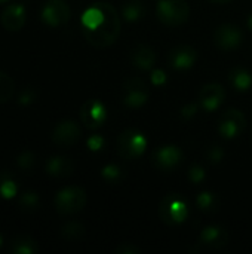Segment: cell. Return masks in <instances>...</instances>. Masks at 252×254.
Masks as SVG:
<instances>
[{
	"mask_svg": "<svg viewBox=\"0 0 252 254\" xmlns=\"http://www.w3.org/2000/svg\"><path fill=\"white\" fill-rule=\"evenodd\" d=\"M82 28L92 46L107 48L120 34V16L110 3H94L82 15Z\"/></svg>",
	"mask_w": 252,
	"mask_h": 254,
	"instance_id": "1",
	"label": "cell"
},
{
	"mask_svg": "<svg viewBox=\"0 0 252 254\" xmlns=\"http://www.w3.org/2000/svg\"><path fill=\"white\" fill-rule=\"evenodd\" d=\"M159 21L169 27H177L189 19L190 7L184 0H160L156 7Z\"/></svg>",
	"mask_w": 252,
	"mask_h": 254,
	"instance_id": "2",
	"label": "cell"
},
{
	"mask_svg": "<svg viewBox=\"0 0 252 254\" xmlns=\"http://www.w3.org/2000/svg\"><path fill=\"white\" fill-rule=\"evenodd\" d=\"M86 205V192L77 186H68L58 192L55 198L56 211L62 216H71L82 211Z\"/></svg>",
	"mask_w": 252,
	"mask_h": 254,
	"instance_id": "3",
	"label": "cell"
},
{
	"mask_svg": "<svg viewBox=\"0 0 252 254\" xmlns=\"http://www.w3.org/2000/svg\"><path fill=\"white\" fill-rule=\"evenodd\" d=\"M159 217L171 226H177L186 222L189 217V207L186 201L178 195H168L159 205Z\"/></svg>",
	"mask_w": 252,
	"mask_h": 254,
	"instance_id": "4",
	"label": "cell"
},
{
	"mask_svg": "<svg viewBox=\"0 0 252 254\" xmlns=\"http://www.w3.org/2000/svg\"><path fill=\"white\" fill-rule=\"evenodd\" d=\"M147 147L146 135L137 129H126L117 138V152L125 159L140 158Z\"/></svg>",
	"mask_w": 252,
	"mask_h": 254,
	"instance_id": "5",
	"label": "cell"
},
{
	"mask_svg": "<svg viewBox=\"0 0 252 254\" xmlns=\"http://www.w3.org/2000/svg\"><path fill=\"white\" fill-rule=\"evenodd\" d=\"M245 127H247L245 115L238 109H227L226 112L221 113L217 122V129L220 135L229 140L239 137L245 131Z\"/></svg>",
	"mask_w": 252,
	"mask_h": 254,
	"instance_id": "6",
	"label": "cell"
},
{
	"mask_svg": "<svg viewBox=\"0 0 252 254\" xmlns=\"http://www.w3.org/2000/svg\"><path fill=\"white\" fill-rule=\"evenodd\" d=\"M149 98V89L143 79L131 77L122 85V101L131 109H138L146 104Z\"/></svg>",
	"mask_w": 252,
	"mask_h": 254,
	"instance_id": "7",
	"label": "cell"
},
{
	"mask_svg": "<svg viewBox=\"0 0 252 254\" xmlns=\"http://www.w3.org/2000/svg\"><path fill=\"white\" fill-rule=\"evenodd\" d=\"M108 118L107 109L102 101L92 98L82 104L80 107V121L89 129L101 128Z\"/></svg>",
	"mask_w": 252,
	"mask_h": 254,
	"instance_id": "8",
	"label": "cell"
},
{
	"mask_svg": "<svg viewBox=\"0 0 252 254\" xmlns=\"http://www.w3.org/2000/svg\"><path fill=\"white\" fill-rule=\"evenodd\" d=\"M71 9L65 0H48L42 9V21L49 27H61L70 21Z\"/></svg>",
	"mask_w": 252,
	"mask_h": 254,
	"instance_id": "9",
	"label": "cell"
},
{
	"mask_svg": "<svg viewBox=\"0 0 252 254\" xmlns=\"http://www.w3.org/2000/svg\"><path fill=\"white\" fill-rule=\"evenodd\" d=\"M82 137V129L79 127L77 122L67 119V121H61L52 131V141L58 146V147H71L74 146Z\"/></svg>",
	"mask_w": 252,
	"mask_h": 254,
	"instance_id": "10",
	"label": "cell"
},
{
	"mask_svg": "<svg viewBox=\"0 0 252 254\" xmlns=\"http://www.w3.org/2000/svg\"><path fill=\"white\" fill-rule=\"evenodd\" d=\"M242 39H244L242 31L239 30V27L233 24H223L214 33V43L221 51H233L239 48Z\"/></svg>",
	"mask_w": 252,
	"mask_h": 254,
	"instance_id": "11",
	"label": "cell"
},
{
	"mask_svg": "<svg viewBox=\"0 0 252 254\" xmlns=\"http://www.w3.org/2000/svg\"><path fill=\"white\" fill-rule=\"evenodd\" d=\"M183 161V152L174 146H162L153 153V165L160 171H172L175 170Z\"/></svg>",
	"mask_w": 252,
	"mask_h": 254,
	"instance_id": "12",
	"label": "cell"
},
{
	"mask_svg": "<svg viewBox=\"0 0 252 254\" xmlns=\"http://www.w3.org/2000/svg\"><path fill=\"white\" fill-rule=\"evenodd\" d=\"M198 60L196 49L189 45H178L169 51L168 63L174 70H189Z\"/></svg>",
	"mask_w": 252,
	"mask_h": 254,
	"instance_id": "13",
	"label": "cell"
},
{
	"mask_svg": "<svg viewBox=\"0 0 252 254\" xmlns=\"http://www.w3.org/2000/svg\"><path fill=\"white\" fill-rule=\"evenodd\" d=\"M226 98V89L220 83H208L201 89L199 104L206 112L217 110Z\"/></svg>",
	"mask_w": 252,
	"mask_h": 254,
	"instance_id": "14",
	"label": "cell"
},
{
	"mask_svg": "<svg viewBox=\"0 0 252 254\" xmlns=\"http://www.w3.org/2000/svg\"><path fill=\"white\" fill-rule=\"evenodd\" d=\"M25 19H27V10L19 3L9 4L1 12V25L9 31L21 30L25 24Z\"/></svg>",
	"mask_w": 252,
	"mask_h": 254,
	"instance_id": "15",
	"label": "cell"
},
{
	"mask_svg": "<svg viewBox=\"0 0 252 254\" xmlns=\"http://www.w3.org/2000/svg\"><path fill=\"white\" fill-rule=\"evenodd\" d=\"M131 61L138 70H150L156 63V52L151 46L140 43L131 51Z\"/></svg>",
	"mask_w": 252,
	"mask_h": 254,
	"instance_id": "16",
	"label": "cell"
},
{
	"mask_svg": "<svg viewBox=\"0 0 252 254\" xmlns=\"http://www.w3.org/2000/svg\"><path fill=\"white\" fill-rule=\"evenodd\" d=\"M199 241L201 244L209 249H221L229 243V234L226 229L212 225V226H206L205 229H202Z\"/></svg>",
	"mask_w": 252,
	"mask_h": 254,
	"instance_id": "17",
	"label": "cell"
},
{
	"mask_svg": "<svg viewBox=\"0 0 252 254\" xmlns=\"http://www.w3.org/2000/svg\"><path fill=\"white\" fill-rule=\"evenodd\" d=\"M74 171V164L67 156H52L46 162V173L52 177H68Z\"/></svg>",
	"mask_w": 252,
	"mask_h": 254,
	"instance_id": "18",
	"label": "cell"
},
{
	"mask_svg": "<svg viewBox=\"0 0 252 254\" xmlns=\"http://www.w3.org/2000/svg\"><path fill=\"white\" fill-rule=\"evenodd\" d=\"M229 80L238 91H248L252 85V74L242 67H235L229 73Z\"/></svg>",
	"mask_w": 252,
	"mask_h": 254,
	"instance_id": "19",
	"label": "cell"
},
{
	"mask_svg": "<svg viewBox=\"0 0 252 254\" xmlns=\"http://www.w3.org/2000/svg\"><path fill=\"white\" fill-rule=\"evenodd\" d=\"M144 13H146V7L141 0H128L122 6V15L129 22L141 19Z\"/></svg>",
	"mask_w": 252,
	"mask_h": 254,
	"instance_id": "20",
	"label": "cell"
},
{
	"mask_svg": "<svg viewBox=\"0 0 252 254\" xmlns=\"http://www.w3.org/2000/svg\"><path fill=\"white\" fill-rule=\"evenodd\" d=\"M10 252L15 254H34L39 252V247L34 240H31L30 237L21 235L12 241Z\"/></svg>",
	"mask_w": 252,
	"mask_h": 254,
	"instance_id": "21",
	"label": "cell"
},
{
	"mask_svg": "<svg viewBox=\"0 0 252 254\" xmlns=\"http://www.w3.org/2000/svg\"><path fill=\"white\" fill-rule=\"evenodd\" d=\"M196 205L201 211L205 213H214L220 208V199L212 192H202L196 198Z\"/></svg>",
	"mask_w": 252,
	"mask_h": 254,
	"instance_id": "22",
	"label": "cell"
},
{
	"mask_svg": "<svg viewBox=\"0 0 252 254\" xmlns=\"http://www.w3.org/2000/svg\"><path fill=\"white\" fill-rule=\"evenodd\" d=\"M18 192V186L10 173H0V195L4 199H12Z\"/></svg>",
	"mask_w": 252,
	"mask_h": 254,
	"instance_id": "23",
	"label": "cell"
},
{
	"mask_svg": "<svg viewBox=\"0 0 252 254\" xmlns=\"http://www.w3.org/2000/svg\"><path fill=\"white\" fill-rule=\"evenodd\" d=\"M15 94V82L7 74L0 71V103H7Z\"/></svg>",
	"mask_w": 252,
	"mask_h": 254,
	"instance_id": "24",
	"label": "cell"
},
{
	"mask_svg": "<svg viewBox=\"0 0 252 254\" xmlns=\"http://www.w3.org/2000/svg\"><path fill=\"white\" fill-rule=\"evenodd\" d=\"M61 235L67 241H79L85 235V228L77 222H70L61 229Z\"/></svg>",
	"mask_w": 252,
	"mask_h": 254,
	"instance_id": "25",
	"label": "cell"
},
{
	"mask_svg": "<svg viewBox=\"0 0 252 254\" xmlns=\"http://www.w3.org/2000/svg\"><path fill=\"white\" fill-rule=\"evenodd\" d=\"M101 176L105 182L108 183H119L123 176H125V171L122 167L116 165V164H110V165H105L102 170H101Z\"/></svg>",
	"mask_w": 252,
	"mask_h": 254,
	"instance_id": "26",
	"label": "cell"
},
{
	"mask_svg": "<svg viewBox=\"0 0 252 254\" xmlns=\"http://www.w3.org/2000/svg\"><path fill=\"white\" fill-rule=\"evenodd\" d=\"M19 205L22 210L25 211H34L39 207V196L34 192H25L21 199H19Z\"/></svg>",
	"mask_w": 252,
	"mask_h": 254,
	"instance_id": "27",
	"label": "cell"
},
{
	"mask_svg": "<svg viewBox=\"0 0 252 254\" xmlns=\"http://www.w3.org/2000/svg\"><path fill=\"white\" fill-rule=\"evenodd\" d=\"M18 167L24 171H31L34 168V164H36V158L31 152H24L18 156Z\"/></svg>",
	"mask_w": 252,
	"mask_h": 254,
	"instance_id": "28",
	"label": "cell"
},
{
	"mask_svg": "<svg viewBox=\"0 0 252 254\" xmlns=\"http://www.w3.org/2000/svg\"><path fill=\"white\" fill-rule=\"evenodd\" d=\"M189 179L195 183V185H199L203 179H205V170L199 165H193L190 170H189Z\"/></svg>",
	"mask_w": 252,
	"mask_h": 254,
	"instance_id": "29",
	"label": "cell"
},
{
	"mask_svg": "<svg viewBox=\"0 0 252 254\" xmlns=\"http://www.w3.org/2000/svg\"><path fill=\"white\" fill-rule=\"evenodd\" d=\"M86 143H88L89 150H92V152L101 150V149L104 147V144H105V141H104V138H102L101 135H91V137L88 138Z\"/></svg>",
	"mask_w": 252,
	"mask_h": 254,
	"instance_id": "30",
	"label": "cell"
},
{
	"mask_svg": "<svg viewBox=\"0 0 252 254\" xmlns=\"http://www.w3.org/2000/svg\"><path fill=\"white\" fill-rule=\"evenodd\" d=\"M166 80H168V77H166V74H165L163 70L156 68V70L151 73V82H153V85H156V86H163V85L166 83Z\"/></svg>",
	"mask_w": 252,
	"mask_h": 254,
	"instance_id": "31",
	"label": "cell"
},
{
	"mask_svg": "<svg viewBox=\"0 0 252 254\" xmlns=\"http://www.w3.org/2000/svg\"><path fill=\"white\" fill-rule=\"evenodd\" d=\"M141 250L137 247V246H134V244H131V243H122L117 249H116V253L119 254H137L140 253Z\"/></svg>",
	"mask_w": 252,
	"mask_h": 254,
	"instance_id": "32",
	"label": "cell"
},
{
	"mask_svg": "<svg viewBox=\"0 0 252 254\" xmlns=\"http://www.w3.org/2000/svg\"><path fill=\"white\" fill-rule=\"evenodd\" d=\"M223 156H224V152H223V149L218 147V146L211 147L209 152H208V159H209V162H220V161L223 159Z\"/></svg>",
	"mask_w": 252,
	"mask_h": 254,
	"instance_id": "33",
	"label": "cell"
},
{
	"mask_svg": "<svg viewBox=\"0 0 252 254\" xmlns=\"http://www.w3.org/2000/svg\"><path fill=\"white\" fill-rule=\"evenodd\" d=\"M33 100H34V92L31 89L24 91L21 94V97H19V103L21 104H30V103H33Z\"/></svg>",
	"mask_w": 252,
	"mask_h": 254,
	"instance_id": "34",
	"label": "cell"
},
{
	"mask_svg": "<svg viewBox=\"0 0 252 254\" xmlns=\"http://www.w3.org/2000/svg\"><path fill=\"white\" fill-rule=\"evenodd\" d=\"M198 112V104H189L187 107H184L183 110H181V115L184 116V118H190V116H193L195 113Z\"/></svg>",
	"mask_w": 252,
	"mask_h": 254,
	"instance_id": "35",
	"label": "cell"
},
{
	"mask_svg": "<svg viewBox=\"0 0 252 254\" xmlns=\"http://www.w3.org/2000/svg\"><path fill=\"white\" fill-rule=\"evenodd\" d=\"M209 1H212V3H218V4H223V3H229V1H232V0H209Z\"/></svg>",
	"mask_w": 252,
	"mask_h": 254,
	"instance_id": "36",
	"label": "cell"
},
{
	"mask_svg": "<svg viewBox=\"0 0 252 254\" xmlns=\"http://www.w3.org/2000/svg\"><path fill=\"white\" fill-rule=\"evenodd\" d=\"M248 25H250V27H251V28H252V15H251V16H250V19H248Z\"/></svg>",
	"mask_w": 252,
	"mask_h": 254,
	"instance_id": "37",
	"label": "cell"
},
{
	"mask_svg": "<svg viewBox=\"0 0 252 254\" xmlns=\"http://www.w3.org/2000/svg\"><path fill=\"white\" fill-rule=\"evenodd\" d=\"M6 1H9V0H0V4H3V3H6Z\"/></svg>",
	"mask_w": 252,
	"mask_h": 254,
	"instance_id": "38",
	"label": "cell"
},
{
	"mask_svg": "<svg viewBox=\"0 0 252 254\" xmlns=\"http://www.w3.org/2000/svg\"><path fill=\"white\" fill-rule=\"evenodd\" d=\"M1 244H3V238L0 237V247H1Z\"/></svg>",
	"mask_w": 252,
	"mask_h": 254,
	"instance_id": "39",
	"label": "cell"
}]
</instances>
